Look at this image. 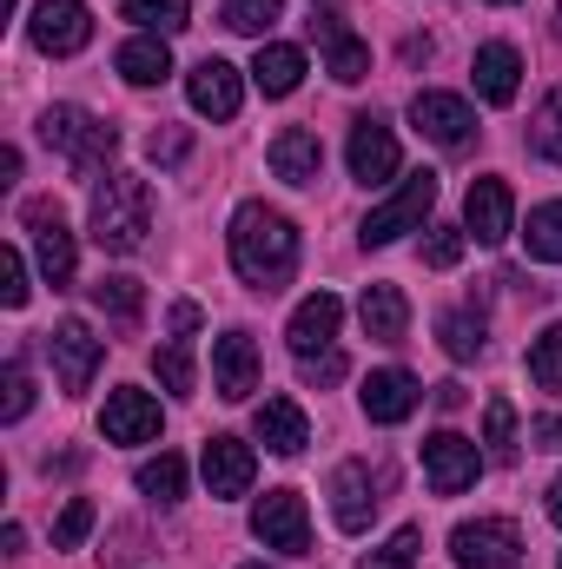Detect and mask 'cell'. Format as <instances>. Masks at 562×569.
<instances>
[{
    "label": "cell",
    "instance_id": "ac0fdd59",
    "mask_svg": "<svg viewBox=\"0 0 562 569\" xmlns=\"http://www.w3.org/2000/svg\"><path fill=\"white\" fill-rule=\"evenodd\" d=\"M358 405H364V418H371V425H404V418L423 405V385L411 378V371H398V365H391V371H371V378H364Z\"/></svg>",
    "mask_w": 562,
    "mask_h": 569
},
{
    "label": "cell",
    "instance_id": "7a4b0ae2",
    "mask_svg": "<svg viewBox=\"0 0 562 569\" xmlns=\"http://www.w3.org/2000/svg\"><path fill=\"white\" fill-rule=\"evenodd\" d=\"M87 226H93L100 252H113V259L140 252L145 232H152V186L133 179V172H107V186H93V212H87Z\"/></svg>",
    "mask_w": 562,
    "mask_h": 569
},
{
    "label": "cell",
    "instance_id": "5bb4252c",
    "mask_svg": "<svg viewBox=\"0 0 562 569\" xmlns=\"http://www.w3.org/2000/svg\"><path fill=\"white\" fill-rule=\"evenodd\" d=\"M463 232L476 246H503L516 232V199H510L503 179H470V192H463Z\"/></svg>",
    "mask_w": 562,
    "mask_h": 569
},
{
    "label": "cell",
    "instance_id": "2e32d148",
    "mask_svg": "<svg viewBox=\"0 0 562 569\" xmlns=\"http://www.w3.org/2000/svg\"><path fill=\"white\" fill-rule=\"evenodd\" d=\"M344 159H351V179H364V186H384V179H398V166H404L398 133H391L384 120H371V113L351 120V146H344Z\"/></svg>",
    "mask_w": 562,
    "mask_h": 569
},
{
    "label": "cell",
    "instance_id": "ee69618b",
    "mask_svg": "<svg viewBox=\"0 0 562 569\" xmlns=\"http://www.w3.org/2000/svg\"><path fill=\"white\" fill-rule=\"evenodd\" d=\"M0 298H7L13 311L27 305V259H20V246H7V252H0Z\"/></svg>",
    "mask_w": 562,
    "mask_h": 569
},
{
    "label": "cell",
    "instance_id": "44dd1931",
    "mask_svg": "<svg viewBox=\"0 0 562 569\" xmlns=\"http://www.w3.org/2000/svg\"><path fill=\"white\" fill-rule=\"evenodd\" d=\"M338 325H344V305L331 298V291H311L298 311H291V325H284V338H291V351L304 358V351H331V338H338Z\"/></svg>",
    "mask_w": 562,
    "mask_h": 569
},
{
    "label": "cell",
    "instance_id": "1f68e13d",
    "mask_svg": "<svg viewBox=\"0 0 562 569\" xmlns=\"http://www.w3.org/2000/svg\"><path fill=\"white\" fill-rule=\"evenodd\" d=\"M127 20H140L145 33H179L192 27V0H120Z\"/></svg>",
    "mask_w": 562,
    "mask_h": 569
},
{
    "label": "cell",
    "instance_id": "30bf717a",
    "mask_svg": "<svg viewBox=\"0 0 562 569\" xmlns=\"http://www.w3.org/2000/svg\"><path fill=\"white\" fill-rule=\"evenodd\" d=\"M47 358H53V371H60V391H87L93 371H100V358H107V345L87 331V318H60V325L47 331Z\"/></svg>",
    "mask_w": 562,
    "mask_h": 569
},
{
    "label": "cell",
    "instance_id": "d6986e66",
    "mask_svg": "<svg viewBox=\"0 0 562 569\" xmlns=\"http://www.w3.org/2000/svg\"><path fill=\"white\" fill-rule=\"evenodd\" d=\"M100 430H107V443H152L159 437V405L133 385H120V391H107Z\"/></svg>",
    "mask_w": 562,
    "mask_h": 569
},
{
    "label": "cell",
    "instance_id": "c3c4849f",
    "mask_svg": "<svg viewBox=\"0 0 562 569\" xmlns=\"http://www.w3.org/2000/svg\"><path fill=\"white\" fill-rule=\"evenodd\" d=\"M550 517H556V523H562V477H556V483H550Z\"/></svg>",
    "mask_w": 562,
    "mask_h": 569
},
{
    "label": "cell",
    "instance_id": "cb8c5ba5",
    "mask_svg": "<svg viewBox=\"0 0 562 569\" xmlns=\"http://www.w3.org/2000/svg\"><path fill=\"white\" fill-rule=\"evenodd\" d=\"M252 430H259V443H265L272 457H298V450L311 443V418H304L291 398H265L259 418H252Z\"/></svg>",
    "mask_w": 562,
    "mask_h": 569
},
{
    "label": "cell",
    "instance_id": "7dc6e473",
    "mask_svg": "<svg viewBox=\"0 0 562 569\" xmlns=\"http://www.w3.org/2000/svg\"><path fill=\"white\" fill-rule=\"evenodd\" d=\"M430 398H436V411H463V385H436Z\"/></svg>",
    "mask_w": 562,
    "mask_h": 569
},
{
    "label": "cell",
    "instance_id": "f35d334b",
    "mask_svg": "<svg viewBox=\"0 0 562 569\" xmlns=\"http://www.w3.org/2000/svg\"><path fill=\"white\" fill-rule=\"evenodd\" d=\"M152 371H159V385H165L172 398H192V351H185V345L152 351Z\"/></svg>",
    "mask_w": 562,
    "mask_h": 569
},
{
    "label": "cell",
    "instance_id": "ffe728a7",
    "mask_svg": "<svg viewBox=\"0 0 562 569\" xmlns=\"http://www.w3.org/2000/svg\"><path fill=\"white\" fill-rule=\"evenodd\" d=\"M252 477H259L252 443H239V437H205V483H212V497H245Z\"/></svg>",
    "mask_w": 562,
    "mask_h": 569
},
{
    "label": "cell",
    "instance_id": "4fadbf2b",
    "mask_svg": "<svg viewBox=\"0 0 562 569\" xmlns=\"http://www.w3.org/2000/svg\"><path fill=\"white\" fill-rule=\"evenodd\" d=\"M185 100H192V113H205V120H239L245 80H239V67H232V60L205 53V60L185 73Z\"/></svg>",
    "mask_w": 562,
    "mask_h": 569
},
{
    "label": "cell",
    "instance_id": "681fc988",
    "mask_svg": "<svg viewBox=\"0 0 562 569\" xmlns=\"http://www.w3.org/2000/svg\"><path fill=\"white\" fill-rule=\"evenodd\" d=\"M245 569H272V563H245Z\"/></svg>",
    "mask_w": 562,
    "mask_h": 569
},
{
    "label": "cell",
    "instance_id": "816d5d0a",
    "mask_svg": "<svg viewBox=\"0 0 562 569\" xmlns=\"http://www.w3.org/2000/svg\"><path fill=\"white\" fill-rule=\"evenodd\" d=\"M311 7H318V0H311Z\"/></svg>",
    "mask_w": 562,
    "mask_h": 569
},
{
    "label": "cell",
    "instance_id": "ab89813d",
    "mask_svg": "<svg viewBox=\"0 0 562 569\" xmlns=\"http://www.w3.org/2000/svg\"><path fill=\"white\" fill-rule=\"evenodd\" d=\"M93 497H73L67 510H60V523H53V550H80L87 543V530H93Z\"/></svg>",
    "mask_w": 562,
    "mask_h": 569
},
{
    "label": "cell",
    "instance_id": "74e56055",
    "mask_svg": "<svg viewBox=\"0 0 562 569\" xmlns=\"http://www.w3.org/2000/svg\"><path fill=\"white\" fill-rule=\"evenodd\" d=\"M463 246H470L463 226H430V239H423V266H430V272H450V266L463 259Z\"/></svg>",
    "mask_w": 562,
    "mask_h": 569
},
{
    "label": "cell",
    "instance_id": "e0dca14e",
    "mask_svg": "<svg viewBox=\"0 0 562 569\" xmlns=\"http://www.w3.org/2000/svg\"><path fill=\"white\" fill-rule=\"evenodd\" d=\"M212 391L225 405H245L259 391V345H252V331H225L212 345Z\"/></svg>",
    "mask_w": 562,
    "mask_h": 569
},
{
    "label": "cell",
    "instance_id": "f1b7e54d",
    "mask_svg": "<svg viewBox=\"0 0 562 569\" xmlns=\"http://www.w3.org/2000/svg\"><path fill=\"white\" fill-rule=\"evenodd\" d=\"M436 338H443V351H450L456 365H470V358L483 351V311H476V305L443 311V318H436Z\"/></svg>",
    "mask_w": 562,
    "mask_h": 569
},
{
    "label": "cell",
    "instance_id": "f546056e",
    "mask_svg": "<svg viewBox=\"0 0 562 569\" xmlns=\"http://www.w3.org/2000/svg\"><path fill=\"white\" fill-rule=\"evenodd\" d=\"M93 305H100L113 325H127V331H133V325H140V311H145V284L127 279V272H113V279L93 284Z\"/></svg>",
    "mask_w": 562,
    "mask_h": 569
},
{
    "label": "cell",
    "instance_id": "7402d4cb",
    "mask_svg": "<svg viewBox=\"0 0 562 569\" xmlns=\"http://www.w3.org/2000/svg\"><path fill=\"white\" fill-rule=\"evenodd\" d=\"M265 159H272V172L284 186H318V172H324V146H318L311 127H284L279 140L265 146Z\"/></svg>",
    "mask_w": 562,
    "mask_h": 569
},
{
    "label": "cell",
    "instance_id": "bcb514c9",
    "mask_svg": "<svg viewBox=\"0 0 562 569\" xmlns=\"http://www.w3.org/2000/svg\"><path fill=\"white\" fill-rule=\"evenodd\" d=\"M530 437H536V450H562V411L536 418V425H530Z\"/></svg>",
    "mask_w": 562,
    "mask_h": 569
},
{
    "label": "cell",
    "instance_id": "4316f807",
    "mask_svg": "<svg viewBox=\"0 0 562 569\" xmlns=\"http://www.w3.org/2000/svg\"><path fill=\"white\" fill-rule=\"evenodd\" d=\"M483 457L503 463V470L523 457V443H516V405H510V398H490V405H483Z\"/></svg>",
    "mask_w": 562,
    "mask_h": 569
},
{
    "label": "cell",
    "instance_id": "3957f363",
    "mask_svg": "<svg viewBox=\"0 0 562 569\" xmlns=\"http://www.w3.org/2000/svg\"><path fill=\"white\" fill-rule=\"evenodd\" d=\"M40 140L53 146V152H67V172H73V179L107 172V159L120 152V133H113L107 120H93L87 107H47V113H40Z\"/></svg>",
    "mask_w": 562,
    "mask_h": 569
},
{
    "label": "cell",
    "instance_id": "d6a6232c",
    "mask_svg": "<svg viewBox=\"0 0 562 569\" xmlns=\"http://www.w3.org/2000/svg\"><path fill=\"white\" fill-rule=\"evenodd\" d=\"M523 246H530V259L562 266V199H550V206H536V212H530V232H523Z\"/></svg>",
    "mask_w": 562,
    "mask_h": 569
},
{
    "label": "cell",
    "instance_id": "e575fe53",
    "mask_svg": "<svg viewBox=\"0 0 562 569\" xmlns=\"http://www.w3.org/2000/svg\"><path fill=\"white\" fill-rule=\"evenodd\" d=\"M530 146H536L550 166H562V87L536 107V120H530Z\"/></svg>",
    "mask_w": 562,
    "mask_h": 569
},
{
    "label": "cell",
    "instance_id": "277c9868",
    "mask_svg": "<svg viewBox=\"0 0 562 569\" xmlns=\"http://www.w3.org/2000/svg\"><path fill=\"white\" fill-rule=\"evenodd\" d=\"M450 563L456 569H516L523 563V530L510 517H476L450 530Z\"/></svg>",
    "mask_w": 562,
    "mask_h": 569
},
{
    "label": "cell",
    "instance_id": "4dcf8cb0",
    "mask_svg": "<svg viewBox=\"0 0 562 569\" xmlns=\"http://www.w3.org/2000/svg\"><path fill=\"white\" fill-rule=\"evenodd\" d=\"M133 483H140V490L152 497V503H179V497H185V457H172V450H159V457H145V463H140V477H133Z\"/></svg>",
    "mask_w": 562,
    "mask_h": 569
},
{
    "label": "cell",
    "instance_id": "b9f144b4",
    "mask_svg": "<svg viewBox=\"0 0 562 569\" xmlns=\"http://www.w3.org/2000/svg\"><path fill=\"white\" fill-rule=\"evenodd\" d=\"M185 152H192V133H185V127H152V133H145V159H152V166H179Z\"/></svg>",
    "mask_w": 562,
    "mask_h": 569
},
{
    "label": "cell",
    "instance_id": "ba28073f",
    "mask_svg": "<svg viewBox=\"0 0 562 569\" xmlns=\"http://www.w3.org/2000/svg\"><path fill=\"white\" fill-rule=\"evenodd\" d=\"M378 490H384V477H371L364 457H351V463L331 470V517H338L344 537H364V530H371V517H378V503H384Z\"/></svg>",
    "mask_w": 562,
    "mask_h": 569
},
{
    "label": "cell",
    "instance_id": "d4e9b609",
    "mask_svg": "<svg viewBox=\"0 0 562 569\" xmlns=\"http://www.w3.org/2000/svg\"><path fill=\"white\" fill-rule=\"evenodd\" d=\"M358 318H364V331H371L378 345H404V331H411V298H404L398 284H364Z\"/></svg>",
    "mask_w": 562,
    "mask_h": 569
},
{
    "label": "cell",
    "instance_id": "f6af8a7d",
    "mask_svg": "<svg viewBox=\"0 0 562 569\" xmlns=\"http://www.w3.org/2000/svg\"><path fill=\"white\" fill-rule=\"evenodd\" d=\"M199 318H205V311H199V305H192V298H179V305H172V318H165V325H172V338H192V331H199Z\"/></svg>",
    "mask_w": 562,
    "mask_h": 569
},
{
    "label": "cell",
    "instance_id": "f907efd6",
    "mask_svg": "<svg viewBox=\"0 0 562 569\" xmlns=\"http://www.w3.org/2000/svg\"><path fill=\"white\" fill-rule=\"evenodd\" d=\"M490 7H510V0H490Z\"/></svg>",
    "mask_w": 562,
    "mask_h": 569
},
{
    "label": "cell",
    "instance_id": "7bdbcfd3",
    "mask_svg": "<svg viewBox=\"0 0 562 569\" xmlns=\"http://www.w3.org/2000/svg\"><path fill=\"white\" fill-rule=\"evenodd\" d=\"M344 371H351L344 351H304V358H298V378H304V385H338Z\"/></svg>",
    "mask_w": 562,
    "mask_h": 569
},
{
    "label": "cell",
    "instance_id": "8992f818",
    "mask_svg": "<svg viewBox=\"0 0 562 569\" xmlns=\"http://www.w3.org/2000/svg\"><path fill=\"white\" fill-rule=\"evenodd\" d=\"M252 537L279 557H311V517H304V497L298 490H265L259 510H252Z\"/></svg>",
    "mask_w": 562,
    "mask_h": 569
},
{
    "label": "cell",
    "instance_id": "f5cc1de1",
    "mask_svg": "<svg viewBox=\"0 0 562 569\" xmlns=\"http://www.w3.org/2000/svg\"><path fill=\"white\" fill-rule=\"evenodd\" d=\"M556 569H562V563H556Z\"/></svg>",
    "mask_w": 562,
    "mask_h": 569
},
{
    "label": "cell",
    "instance_id": "5b68a950",
    "mask_svg": "<svg viewBox=\"0 0 562 569\" xmlns=\"http://www.w3.org/2000/svg\"><path fill=\"white\" fill-rule=\"evenodd\" d=\"M430 206H436V172H411L384 206H371V219H364V246H391V239H404V232H418L423 219H430Z\"/></svg>",
    "mask_w": 562,
    "mask_h": 569
},
{
    "label": "cell",
    "instance_id": "9a60e30c",
    "mask_svg": "<svg viewBox=\"0 0 562 569\" xmlns=\"http://www.w3.org/2000/svg\"><path fill=\"white\" fill-rule=\"evenodd\" d=\"M411 127H418L430 146H443V152H463V146L476 140V113H470V100H456V93H418V100H411Z\"/></svg>",
    "mask_w": 562,
    "mask_h": 569
},
{
    "label": "cell",
    "instance_id": "8d00e7d4",
    "mask_svg": "<svg viewBox=\"0 0 562 569\" xmlns=\"http://www.w3.org/2000/svg\"><path fill=\"white\" fill-rule=\"evenodd\" d=\"M418 543H423V530H418V523H404L384 550H371L358 569H418Z\"/></svg>",
    "mask_w": 562,
    "mask_h": 569
},
{
    "label": "cell",
    "instance_id": "6da1fadb",
    "mask_svg": "<svg viewBox=\"0 0 562 569\" xmlns=\"http://www.w3.org/2000/svg\"><path fill=\"white\" fill-rule=\"evenodd\" d=\"M232 272L252 284V291H279L298 272V226L284 219L279 206H239L232 212Z\"/></svg>",
    "mask_w": 562,
    "mask_h": 569
},
{
    "label": "cell",
    "instance_id": "484cf974",
    "mask_svg": "<svg viewBox=\"0 0 562 569\" xmlns=\"http://www.w3.org/2000/svg\"><path fill=\"white\" fill-rule=\"evenodd\" d=\"M298 80H304V53H298V47H284V40H259L252 87H259L265 100H291V93H298Z\"/></svg>",
    "mask_w": 562,
    "mask_h": 569
},
{
    "label": "cell",
    "instance_id": "d590c367",
    "mask_svg": "<svg viewBox=\"0 0 562 569\" xmlns=\"http://www.w3.org/2000/svg\"><path fill=\"white\" fill-rule=\"evenodd\" d=\"M530 378L543 391H562V325H550L536 345H530Z\"/></svg>",
    "mask_w": 562,
    "mask_h": 569
},
{
    "label": "cell",
    "instance_id": "60d3db41",
    "mask_svg": "<svg viewBox=\"0 0 562 569\" xmlns=\"http://www.w3.org/2000/svg\"><path fill=\"white\" fill-rule=\"evenodd\" d=\"M0 391H7V398H0V418H7V425H20V418L33 411V378H27V365H20V358L7 365V378H0Z\"/></svg>",
    "mask_w": 562,
    "mask_h": 569
},
{
    "label": "cell",
    "instance_id": "9c48e42d",
    "mask_svg": "<svg viewBox=\"0 0 562 569\" xmlns=\"http://www.w3.org/2000/svg\"><path fill=\"white\" fill-rule=\"evenodd\" d=\"M20 219H27V232H33L40 279H47V284H73V232H67L60 206H53V199H27V206H20Z\"/></svg>",
    "mask_w": 562,
    "mask_h": 569
},
{
    "label": "cell",
    "instance_id": "52a82bcc",
    "mask_svg": "<svg viewBox=\"0 0 562 569\" xmlns=\"http://www.w3.org/2000/svg\"><path fill=\"white\" fill-rule=\"evenodd\" d=\"M476 470H483V450L463 430H430L423 437V477H430L436 497H463L476 483Z\"/></svg>",
    "mask_w": 562,
    "mask_h": 569
},
{
    "label": "cell",
    "instance_id": "8fae6325",
    "mask_svg": "<svg viewBox=\"0 0 562 569\" xmlns=\"http://www.w3.org/2000/svg\"><path fill=\"white\" fill-rule=\"evenodd\" d=\"M304 33L324 47V67H331V80H338V87H358V80L371 73V47H364V40H358V33H351L331 7H311Z\"/></svg>",
    "mask_w": 562,
    "mask_h": 569
},
{
    "label": "cell",
    "instance_id": "836d02e7",
    "mask_svg": "<svg viewBox=\"0 0 562 569\" xmlns=\"http://www.w3.org/2000/svg\"><path fill=\"white\" fill-rule=\"evenodd\" d=\"M279 20H284V0H225V27H232V33L265 40Z\"/></svg>",
    "mask_w": 562,
    "mask_h": 569
},
{
    "label": "cell",
    "instance_id": "83f0119b",
    "mask_svg": "<svg viewBox=\"0 0 562 569\" xmlns=\"http://www.w3.org/2000/svg\"><path fill=\"white\" fill-rule=\"evenodd\" d=\"M120 73H127L133 87H159V80L172 73V53H165V40H159V33L127 40V47H120Z\"/></svg>",
    "mask_w": 562,
    "mask_h": 569
},
{
    "label": "cell",
    "instance_id": "603a6c76",
    "mask_svg": "<svg viewBox=\"0 0 562 569\" xmlns=\"http://www.w3.org/2000/svg\"><path fill=\"white\" fill-rule=\"evenodd\" d=\"M476 93L490 100V107H510L516 100V87H523V53L510 47V40H490V47H476Z\"/></svg>",
    "mask_w": 562,
    "mask_h": 569
},
{
    "label": "cell",
    "instance_id": "7c38bea8",
    "mask_svg": "<svg viewBox=\"0 0 562 569\" xmlns=\"http://www.w3.org/2000/svg\"><path fill=\"white\" fill-rule=\"evenodd\" d=\"M27 33H33L40 53L67 60V53H80L93 40V13H87V0H40L33 20H27Z\"/></svg>",
    "mask_w": 562,
    "mask_h": 569
}]
</instances>
